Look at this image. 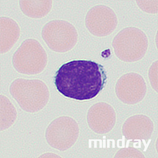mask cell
Wrapping results in <instances>:
<instances>
[{"label": "cell", "instance_id": "cell-1", "mask_svg": "<svg viewBox=\"0 0 158 158\" xmlns=\"http://www.w3.org/2000/svg\"><path fill=\"white\" fill-rule=\"evenodd\" d=\"M107 76L103 67L91 61L73 60L56 72L54 83L66 97L78 101L91 99L103 88Z\"/></svg>", "mask_w": 158, "mask_h": 158}, {"label": "cell", "instance_id": "cell-2", "mask_svg": "<svg viewBox=\"0 0 158 158\" xmlns=\"http://www.w3.org/2000/svg\"><path fill=\"white\" fill-rule=\"evenodd\" d=\"M47 57L44 50L39 42L34 39H28L22 43L14 55L13 63L19 72L34 74L44 68Z\"/></svg>", "mask_w": 158, "mask_h": 158}, {"label": "cell", "instance_id": "cell-3", "mask_svg": "<svg viewBox=\"0 0 158 158\" xmlns=\"http://www.w3.org/2000/svg\"><path fill=\"white\" fill-rule=\"evenodd\" d=\"M42 37L52 50L64 52L76 44L78 35L75 27L68 22L61 20L51 21L44 27Z\"/></svg>", "mask_w": 158, "mask_h": 158}, {"label": "cell", "instance_id": "cell-4", "mask_svg": "<svg viewBox=\"0 0 158 158\" xmlns=\"http://www.w3.org/2000/svg\"><path fill=\"white\" fill-rule=\"evenodd\" d=\"M85 23L91 33L98 36H103L110 34L114 30L117 19L114 12L110 8L98 6L89 11Z\"/></svg>", "mask_w": 158, "mask_h": 158}, {"label": "cell", "instance_id": "cell-5", "mask_svg": "<svg viewBox=\"0 0 158 158\" xmlns=\"http://www.w3.org/2000/svg\"><path fill=\"white\" fill-rule=\"evenodd\" d=\"M20 34L19 27L12 19L2 17L1 18V52L9 50L18 40Z\"/></svg>", "mask_w": 158, "mask_h": 158}, {"label": "cell", "instance_id": "cell-6", "mask_svg": "<svg viewBox=\"0 0 158 158\" xmlns=\"http://www.w3.org/2000/svg\"><path fill=\"white\" fill-rule=\"evenodd\" d=\"M19 4L25 15L35 18L45 16L52 7V1H19Z\"/></svg>", "mask_w": 158, "mask_h": 158}]
</instances>
